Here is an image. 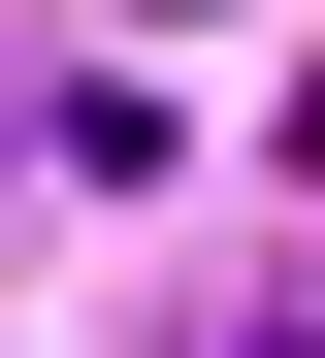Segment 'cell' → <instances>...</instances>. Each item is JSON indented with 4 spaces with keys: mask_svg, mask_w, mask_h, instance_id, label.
Listing matches in <instances>:
<instances>
[{
    "mask_svg": "<svg viewBox=\"0 0 325 358\" xmlns=\"http://www.w3.org/2000/svg\"><path fill=\"white\" fill-rule=\"evenodd\" d=\"M163 358H325V261H228V293H195Z\"/></svg>",
    "mask_w": 325,
    "mask_h": 358,
    "instance_id": "cell-1",
    "label": "cell"
}]
</instances>
